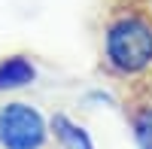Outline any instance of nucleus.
<instances>
[{
  "label": "nucleus",
  "instance_id": "2",
  "mask_svg": "<svg viewBox=\"0 0 152 149\" xmlns=\"http://www.w3.org/2000/svg\"><path fill=\"white\" fill-rule=\"evenodd\" d=\"M0 149H58V143L34 104L0 101Z\"/></svg>",
  "mask_w": 152,
  "mask_h": 149
},
{
  "label": "nucleus",
  "instance_id": "4",
  "mask_svg": "<svg viewBox=\"0 0 152 149\" xmlns=\"http://www.w3.org/2000/svg\"><path fill=\"white\" fill-rule=\"evenodd\" d=\"M49 128H52V137H55L58 149H94L91 140H88V134L64 113H55L49 119Z\"/></svg>",
  "mask_w": 152,
  "mask_h": 149
},
{
  "label": "nucleus",
  "instance_id": "5",
  "mask_svg": "<svg viewBox=\"0 0 152 149\" xmlns=\"http://www.w3.org/2000/svg\"><path fill=\"white\" fill-rule=\"evenodd\" d=\"M34 79V64L24 55H12L0 61V91L6 88H21Z\"/></svg>",
  "mask_w": 152,
  "mask_h": 149
},
{
  "label": "nucleus",
  "instance_id": "6",
  "mask_svg": "<svg viewBox=\"0 0 152 149\" xmlns=\"http://www.w3.org/2000/svg\"><path fill=\"white\" fill-rule=\"evenodd\" d=\"M125 88H131V91H137V94H143V97H149V101H152V73H149L146 79H140V82L125 85Z\"/></svg>",
  "mask_w": 152,
  "mask_h": 149
},
{
  "label": "nucleus",
  "instance_id": "1",
  "mask_svg": "<svg viewBox=\"0 0 152 149\" xmlns=\"http://www.w3.org/2000/svg\"><path fill=\"white\" fill-rule=\"evenodd\" d=\"M100 70L122 85L152 73V15L137 0H104L97 21Z\"/></svg>",
  "mask_w": 152,
  "mask_h": 149
},
{
  "label": "nucleus",
  "instance_id": "3",
  "mask_svg": "<svg viewBox=\"0 0 152 149\" xmlns=\"http://www.w3.org/2000/svg\"><path fill=\"white\" fill-rule=\"evenodd\" d=\"M125 116L131 122V131H134V140L140 149H152V101L143 94H137L131 88H125Z\"/></svg>",
  "mask_w": 152,
  "mask_h": 149
},
{
  "label": "nucleus",
  "instance_id": "7",
  "mask_svg": "<svg viewBox=\"0 0 152 149\" xmlns=\"http://www.w3.org/2000/svg\"><path fill=\"white\" fill-rule=\"evenodd\" d=\"M137 3H140V6H143V9L149 12V15H152V0H137Z\"/></svg>",
  "mask_w": 152,
  "mask_h": 149
}]
</instances>
